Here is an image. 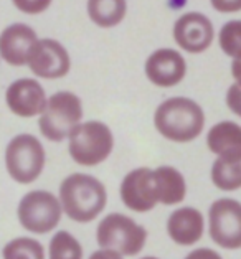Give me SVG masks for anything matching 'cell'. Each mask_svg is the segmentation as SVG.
Returning a JSON list of instances; mask_svg holds the SVG:
<instances>
[{"mask_svg": "<svg viewBox=\"0 0 241 259\" xmlns=\"http://www.w3.org/2000/svg\"><path fill=\"white\" fill-rule=\"evenodd\" d=\"M12 2L23 14L36 15L45 12L50 7V4H52V0H12Z\"/></svg>", "mask_w": 241, "mask_h": 259, "instance_id": "23", "label": "cell"}, {"mask_svg": "<svg viewBox=\"0 0 241 259\" xmlns=\"http://www.w3.org/2000/svg\"><path fill=\"white\" fill-rule=\"evenodd\" d=\"M208 147L215 154L241 152V127L236 122H220L208 132Z\"/></svg>", "mask_w": 241, "mask_h": 259, "instance_id": "18", "label": "cell"}, {"mask_svg": "<svg viewBox=\"0 0 241 259\" xmlns=\"http://www.w3.org/2000/svg\"><path fill=\"white\" fill-rule=\"evenodd\" d=\"M185 259H221V256L218 254V252H215L213 249L202 248V249L192 251Z\"/></svg>", "mask_w": 241, "mask_h": 259, "instance_id": "25", "label": "cell"}, {"mask_svg": "<svg viewBox=\"0 0 241 259\" xmlns=\"http://www.w3.org/2000/svg\"><path fill=\"white\" fill-rule=\"evenodd\" d=\"M27 65L36 76L45 79L63 78L69 71L71 61L66 48L52 38L36 40L31 47Z\"/></svg>", "mask_w": 241, "mask_h": 259, "instance_id": "9", "label": "cell"}, {"mask_svg": "<svg viewBox=\"0 0 241 259\" xmlns=\"http://www.w3.org/2000/svg\"><path fill=\"white\" fill-rule=\"evenodd\" d=\"M106 188L98 179L85 174H73L60 187L61 210L78 223L93 221L106 206Z\"/></svg>", "mask_w": 241, "mask_h": 259, "instance_id": "1", "label": "cell"}, {"mask_svg": "<svg viewBox=\"0 0 241 259\" xmlns=\"http://www.w3.org/2000/svg\"><path fill=\"white\" fill-rule=\"evenodd\" d=\"M112 132L106 124L90 121L79 124L69 132V155L79 165H98L112 150Z\"/></svg>", "mask_w": 241, "mask_h": 259, "instance_id": "3", "label": "cell"}, {"mask_svg": "<svg viewBox=\"0 0 241 259\" xmlns=\"http://www.w3.org/2000/svg\"><path fill=\"white\" fill-rule=\"evenodd\" d=\"M142 259H157V257H142Z\"/></svg>", "mask_w": 241, "mask_h": 259, "instance_id": "27", "label": "cell"}, {"mask_svg": "<svg viewBox=\"0 0 241 259\" xmlns=\"http://www.w3.org/2000/svg\"><path fill=\"white\" fill-rule=\"evenodd\" d=\"M215 36L213 25L208 17L190 12L182 15L174 25V38L188 53H202L212 45Z\"/></svg>", "mask_w": 241, "mask_h": 259, "instance_id": "10", "label": "cell"}, {"mask_svg": "<svg viewBox=\"0 0 241 259\" xmlns=\"http://www.w3.org/2000/svg\"><path fill=\"white\" fill-rule=\"evenodd\" d=\"M210 236L221 248L241 246V206L236 200L221 198L210 206Z\"/></svg>", "mask_w": 241, "mask_h": 259, "instance_id": "8", "label": "cell"}, {"mask_svg": "<svg viewBox=\"0 0 241 259\" xmlns=\"http://www.w3.org/2000/svg\"><path fill=\"white\" fill-rule=\"evenodd\" d=\"M212 180L220 190H238L241 187V152L221 154L212 167Z\"/></svg>", "mask_w": 241, "mask_h": 259, "instance_id": "17", "label": "cell"}, {"mask_svg": "<svg viewBox=\"0 0 241 259\" xmlns=\"http://www.w3.org/2000/svg\"><path fill=\"white\" fill-rule=\"evenodd\" d=\"M90 259H123V256L119 254L116 251H111V249H101L93 252Z\"/></svg>", "mask_w": 241, "mask_h": 259, "instance_id": "26", "label": "cell"}, {"mask_svg": "<svg viewBox=\"0 0 241 259\" xmlns=\"http://www.w3.org/2000/svg\"><path fill=\"white\" fill-rule=\"evenodd\" d=\"M83 117L79 98L73 93H55L48 99L40 117V132L50 141L60 142L69 136Z\"/></svg>", "mask_w": 241, "mask_h": 259, "instance_id": "5", "label": "cell"}, {"mask_svg": "<svg viewBox=\"0 0 241 259\" xmlns=\"http://www.w3.org/2000/svg\"><path fill=\"white\" fill-rule=\"evenodd\" d=\"M5 98H7L10 111L22 117L42 114V111L47 106L45 90H43L38 81L28 78L14 81L9 86Z\"/></svg>", "mask_w": 241, "mask_h": 259, "instance_id": "13", "label": "cell"}, {"mask_svg": "<svg viewBox=\"0 0 241 259\" xmlns=\"http://www.w3.org/2000/svg\"><path fill=\"white\" fill-rule=\"evenodd\" d=\"M187 65L183 56L172 48H162L145 61V74L157 86L170 88L179 84L185 76Z\"/></svg>", "mask_w": 241, "mask_h": 259, "instance_id": "11", "label": "cell"}, {"mask_svg": "<svg viewBox=\"0 0 241 259\" xmlns=\"http://www.w3.org/2000/svg\"><path fill=\"white\" fill-rule=\"evenodd\" d=\"M220 45L226 55L233 56L234 60L239 58L241 50V22L231 20L228 22L220 31Z\"/></svg>", "mask_w": 241, "mask_h": 259, "instance_id": "22", "label": "cell"}, {"mask_svg": "<svg viewBox=\"0 0 241 259\" xmlns=\"http://www.w3.org/2000/svg\"><path fill=\"white\" fill-rule=\"evenodd\" d=\"M154 122L157 131L169 141L188 142L202 134L205 116L195 101L172 98L157 107Z\"/></svg>", "mask_w": 241, "mask_h": 259, "instance_id": "2", "label": "cell"}, {"mask_svg": "<svg viewBox=\"0 0 241 259\" xmlns=\"http://www.w3.org/2000/svg\"><path fill=\"white\" fill-rule=\"evenodd\" d=\"M147 231L134 220L120 213H111L98 226V244L120 256H134L145 244Z\"/></svg>", "mask_w": 241, "mask_h": 259, "instance_id": "4", "label": "cell"}, {"mask_svg": "<svg viewBox=\"0 0 241 259\" xmlns=\"http://www.w3.org/2000/svg\"><path fill=\"white\" fill-rule=\"evenodd\" d=\"M167 231L177 244H195L204 236V217L195 208H179L169 217Z\"/></svg>", "mask_w": 241, "mask_h": 259, "instance_id": "15", "label": "cell"}, {"mask_svg": "<svg viewBox=\"0 0 241 259\" xmlns=\"http://www.w3.org/2000/svg\"><path fill=\"white\" fill-rule=\"evenodd\" d=\"M152 182L157 201L164 205H175L185 198V180L174 167H158L152 170Z\"/></svg>", "mask_w": 241, "mask_h": 259, "instance_id": "16", "label": "cell"}, {"mask_svg": "<svg viewBox=\"0 0 241 259\" xmlns=\"http://www.w3.org/2000/svg\"><path fill=\"white\" fill-rule=\"evenodd\" d=\"M5 163L10 177L18 183L36 180L45 167V150L36 137L22 134L10 141L5 152Z\"/></svg>", "mask_w": 241, "mask_h": 259, "instance_id": "6", "label": "cell"}, {"mask_svg": "<svg viewBox=\"0 0 241 259\" xmlns=\"http://www.w3.org/2000/svg\"><path fill=\"white\" fill-rule=\"evenodd\" d=\"M50 259H83V249L74 236L60 231L50 241Z\"/></svg>", "mask_w": 241, "mask_h": 259, "instance_id": "20", "label": "cell"}, {"mask_svg": "<svg viewBox=\"0 0 241 259\" xmlns=\"http://www.w3.org/2000/svg\"><path fill=\"white\" fill-rule=\"evenodd\" d=\"M18 220L25 230L43 235L52 231L60 223L61 205L50 192H30L18 205Z\"/></svg>", "mask_w": 241, "mask_h": 259, "instance_id": "7", "label": "cell"}, {"mask_svg": "<svg viewBox=\"0 0 241 259\" xmlns=\"http://www.w3.org/2000/svg\"><path fill=\"white\" fill-rule=\"evenodd\" d=\"M126 0H88V14L90 18L103 28L116 27L124 20Z\"/></svg>", "mask_w": 241, "mask_h": 259, "instance_id": "19", "label": "cell"}, {"mask_svg": "<svg viewBox=\"0 0 241 259\" xmlns=\"http://www.w3.org/2000/svg\"><path fill=\"white\" fill-rule=\"evenodd\" d=\"M4 259H45V251L36 239L17 238L4 248Z\"/></svg>", "mask_w": 241, "mask_h": 259, "instance_id": "21", "label": "cell"}, {"mask_svg": "<svg viewBox=\"0 0 241 259\" xmlns=\"http://www.w3.org/2000/svg\"><path fill=\"white\" fill-rule=\"evenodd\" d=\"M120 198L132 211L145 213L157 205L150 168H136L126 175L120 185Z\"/></svg>", "mask_w": 241, "mask_h": 259, "instance_id": "12", "label": "cell"}, {"mask_svg": "<svg viewBox=\"0 0 241 259\" xmlns=\"http://www.w3.org/2000/svg\"><path fill=\"white\" fill-rule=\"evenodd\" d=\"M215 10L223 12V14H234L241 9V0H212Z\"/></svg>", "mask_w": 241, "mask_h": 259, "instance_id": "24", "label": "cell"}, {"mask_svg": "<svg viewBox=\"0 0 241 259\" xmlns=\"http://www.w3.org/2000/svg\"><path fill=\"white\" fill-rule=\"evenodd\" d=\"M36 33L25 23H14L0 33V56L14 66L27 65L28 53L36 41Z\"/></svg>", "mask_w": 241, "mask_h": 259, "instance_id": "14", "label": "cell"}]
</instances>
